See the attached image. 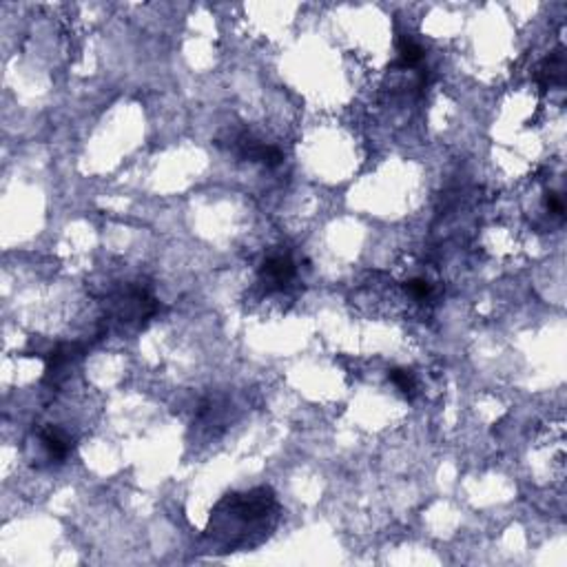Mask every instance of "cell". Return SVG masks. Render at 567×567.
Wrapping results in <instances>:
<instances>
[{
  "label": "cell",
  "mask_w": 567,
  "mask_h": 567,
  "mask_svg": "<svg viewBox=\"0 0 567 567\" xmlns=\"http://www.w3.org/2000/svg\"><path fill=\"white\" fill-rule=\"evenodd\" d=\"M158 310L155 299L144 288H126L114 299V313L122 319H146Z\"/></svg>",
  "instance_id": "obj_1"
},
{
  "label": "cell",
  "mask_w": 567,
  "mask_h": 567,
  "mask_svg": "<svg viewBox=\"0 0 567 567\" xmlns=\"http://www.w3.org/2000/svg\"><path fill=\"white\" fill-rule=\"evenodd\" d=\"M84 348L80 343H60L47 355V370H45V381H56V377L67 368V365L82 357Z\"/></svg>",
  "instance_id": "obj_2"
},
{
  "label": "cell",
  "mask_w": 567,
  "mask_h": 567,
  "mask_svg": "<svg viewBox=\"0 0 567 567\" xmlns=\"http://www.w3.org/2000/svg\"><path fill=\"white\" fill-rule=\"evenodd\" d=\"M262 277L270 286H286L292 277H295V264H292L290 258H284V255L268 258L262 266Z\"/></svg>",
  "instance_id": "obj_3"
},
{
  "label": "cell",
  "mask_w": 567,
  "mask_h": 567,
  "mask_svg": "<svg viewBox=\"0 0 567 567\" xmlns=\"http://www.w3.org/2000/svg\"><path fill=\"white\" fill-rule=\"evenodd\" d=\"M40 441H43L47 454L51 456L53 461H65L67 459V454L71 450V441H69V439L60 430H56V428H45L40 432Z\"/></svg>",
  "instance_id": "obj_4"
},
{
  "label": "cell",
  "mask_w": 567,
  "mask_h": 567,
  "mask_svg": "<svg viewBox=\"0 0 567 567\" xmlns=\"http://www.w3.org/2000/svg\"><path fill=\"white\" fill-rule=\"evenodd\" d=\"M563 71H565V62H563V53L556 51L552 58H547L545 65L541 67L539 80L543 87H550L554 82H563Z\"/></svg>",
  "instance_id": "obj_5"
},
{
  "label": "cell",
  "mask_w": 567,
  "mask_h": 567,
  "mask_svg": "<svg viewBox=\"0 0 567 567\" xmlns=\"http://www.w3.org/2000/svg\"><path fill=\"white\" fill-rule=\"evenodd\" d=\"M397 49H399V65L404 67H414L424 60V49L410 38H401Z\"/></svg>",
  "instance_id": "obj_6"
},
{
  "label": "cell",
  "mask_w": 567,
  "mask_h": 567,
  "mask_svg": "<svg viewBox=\"0 0 567 567\" xmlns=\"http://www.w3.org/2000/svg\"><path fill=\"white\" fill-rule=\"evenodd\" d=\"M388 377H390V381H392L395 386H397L401 392H404V395H412V390H414V377H412L410 370L392 368V370L388 373Z\"/></svg>",
  "instance_id": "obj_7"
},
{
  "label": "cell",
  "mask_w": 567,
  "mask_h": 567,
  "mask_svg": "<svg viewBox=\"0 0 567 567\" xmlns=\"http://www.w3.org/2000/svg\"><path fill=\"white\" fill-rule=\"evenodd\" d=\"M406 290L410 292L412 297H417V299H426L430 292H432V286L424 277H414V280L406 282Z\"/></svg>",
  "instance_id": "obj_8"
},
{
  "label": "cell",
  "mask_w": 567,
  "mask_h": 567,
  "mask_svg": "<svg viewBox=\"0 0 567 567\" xmlns=\"http://www.w3.org/2000/svg\"><path fill=\"white\" fill-rule=\"evenodd\" d=\"M545 204H547V209H550L552 213H556V215H563L565 213V204H563V199H561L558 193H547Z\"/></svg>",
  "instance_id": "obj_9"
}]
</instances>
